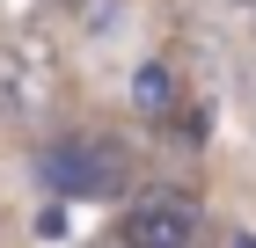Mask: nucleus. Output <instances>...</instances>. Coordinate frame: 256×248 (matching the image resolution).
I'll list each match as a JSON object with an SVG mask.
<instances>
[{
	"instance_id": "f257e3e1",
	"label": "nucleus",
	"mask_w": 256,
	"mask_h": 248,
	"mask_svg": "<svg viewBox=\"0 0 256 248\" xmlns=\"http://www.w3.org/2000/svg\"><path fill=\"white\" fill-rule=\"evenodd\" d=\"M66 95V66L44 29H8L0 37V117L8 124H44Z\"/></svg>"
},
{
	"instance_id": "f03ea898",
	"label": "nucleus",
	"mask_w": 256,
	"mask_h": 248,
	"mask_svg": "<svg viewBox=\"0 0 256 248\" xmlns=\"http://www.w3.org/2000/svg\"><path fill=\"white\" fill-rule=\"evenodd\" d=\"M37 183L52 197H118L132 183V153L102 132H74V139L37 146Z\"/></svg>"
},
{
	"instance_id": "7ed1b4c3",
	"label": "nucleus",
	"mask_w": 256,
	"mask_h": 248,
	"mask_svg": "<svg viewBox=\"0 0 256 248\" xmlns=\"http://www.w3.org/2000/svg\"><path fill=\"white\" fill-rule=\"evenodd\" d=\"M118 241L124 248H198V205L183 190H146L124 205Z\"/></svg>"
},
{
	"instance_id": "20e7f679",
	"label": "nucleus",
	"mask_w": 256,
	"mask_h": 248,
	"mask_svg": "<svg viewBox=\"0 0 256 248\" xmlns=\"http://www.w3.org/2000/svg\"><path fill=\"white\" fill-rule=\"evenodd\" d=\"M132 102H139V110H146V117H168V110H176V73L146 58V66H139V73H132Z\"/></svg>"
},
{
	"instance_id": "39448f33",
	"label": "nucleus",
	"mask_w": 256,
	"mask_h": 248,
	"mask_svg": "<svg viewBox=\"0 0 256 248\" xmlns=\"http://www.w3.org/2000/svg\"><path fill=\"white\" fill-rule=\"evenodd\" d=\"M227 248H256V234H234V241H227Z\"/></svg>"
},
{
	"instance_id": "423d86ee",
	"label": "nucleus",
	"mask_w": 256,
	"mask_h": 248,
	"mask_svg": "<svg viewBox=\"0 0 256 248\" xmlns=\"http://www.w3.org/2000/svg\"><path fill=\"white\" fill-rule=\"evenodd\" d=\"M102 248H124V241H102Z\"/></svg>"
},
{
	"instance_id": "0eeeda50",
	"label": "nucleus",
	"mask_w": 256,
	"mask_h": 248,
	"mask_svg": "<svg viewBox=\"0 0 256 248\" xmlns=\"http://www.w3.org/2000/svg\"><path fill=\"white\" fill-rule=\"evenodd\" d=\"M242 7H256V0H242Z\"/></svg>"
},
{
	"instance_id": "6e6552de",
	"label": "nucleus",
	"mask_w": 256,
	"mask_h": 248,
	"mask_svg": "<svg viewBox=\"0 0 256 248\" xmlns=\"http://www.w3.org/2000/svg\"><path fill=\"white\" fill-rule=\"evenodd\" d=\"M88 7H96V0H88Z\"/></svg>"
}]
</instances>
